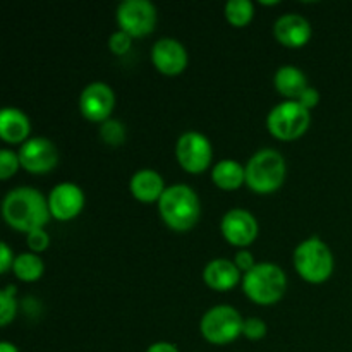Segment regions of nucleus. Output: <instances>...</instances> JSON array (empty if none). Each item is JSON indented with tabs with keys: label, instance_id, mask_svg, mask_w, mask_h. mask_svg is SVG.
<instances>
[{
	"label": "nucleus",
	"instance_id": "f257e3e1",
	"mask_svg": "<svg viewBox=\"0 0 352 352\" xmlns=\"http://www.w3.org/2000/svg\"><path fill=\"white\" fill-rule=\"evenodd\" d=\"M2 215L10 227L24 232L41 229L50 219L48 199L31 186L14 188L3 196Z\"/></svg>",
	"mask_w": 352,
	"mask_h": 352
},
{
	"label": "nucleus",
	"instance_id": "f03ea898",
	"mask_svg": "<svg viewBox=\"0 0 352 352\" xmlns=\"http://www.w3.org/2000/svg\"><path fill=\"white\" fill-rule=\"evenodd\" d=\"M158 210L168 227L175 230H188L198 222L201 203L191 186L172 184L162 192Z\"/></svg>",
	"mask_w": 352,
	"mask_h": 352
},
{
	"label": "nucleus",
	"instance_id": "7ed1b4c3",
	"mask_svg": "<svg viewBox=\"0 0 352 352\" xmlns=\"http://www.w3.org/2000/svg\"><path fill=\"white\" fill-rule=\"evenodd\" d=\"M244 168H246L248 186L253 191L263 195L280 188L287 170L284 157L275 148H261L254 151Z\"/></svg>",
	"mask_w": 352,
	"mask_h": 352
},
{
	"label": "nucleus",
	"instance_id": "20e7f679",
	"mask_svg": "<svg viewBox=\"0 0 352 352\" xmlns=\"http://www.w3.org/2000/svg\"><path fill=\"white\" fill-rule=\"evenodd\" d=\"M287 278L278 265L261 261L251 270L244 272L243 289L258 305H274L284 296Z\"/></svg>",
	"mask_w": 352,
	"mask_h": 352
},
{
	"label": "nucleus",
	"instance_id": "39448f33",
	"mask_svg": "<svg viewBox=\"0 0 352 352\" xmlns=\"http://www.w3.org/2000/svg\"><path fill=\"white\" fill-rule=\"evenodd\" d=\"M294 267L308 282H323L333 272V254L318 236L301 241L294 250Z\"/></svg>",
	"mask_w": 352,
	"mask_h": 352
},
{
	"label": "nucleus",
	"instance_id": "423d86ee",
	"mask_svg": "<svg viewBox=\"0 0 352 352\" xmlns=\"http://www.w3.org/2000/svg\"><path fill=\"white\" fill-rule=\"evenodd\" d=\"M244 318L234 306L217 305L210 308L199 322V330L208 342L229 344L243 333Z\"/></svg>",
	"mask_w": 352,
	"mask_h": 352
},
{
	"label": "nucleus",
	"instance_id": "0eeeda50",
	"mask_svg": "<svg viewBox=\"0 0 352 352\" xmlns=\"http://www.w3.org/2000/svg\"><path fill=\"white\" fill-rule=\"evenodd\" d=\"M309 110L298 100H285L277 103L267 116L268 131L275 138L284 141L296 140L301 136L309 126Z\"/></svg>",
	"mask_w": 352,
	"mask_h": 352
},
{
	"label": "nucleus",
	"instance_id": "6e6552de",
	"mask_svg": "<svg viewBox=\"0 0 352 352\" xmlns=\"http://www.w3.org/2000/svg\"><path fill=\"white\" fill-rule=\"evenodd\" d=\"M212 143L205 134L198 131H186L175 143V157L179 164L192 174L205 170L212 162Z\"/></svg>",
	"mask_w": 352,
	"mask_h": 352
},
{
	"label": "nucleus",
	"instance_id": "1a4fd4ad",
	"mask_svg": "<svg viewBox=\"0 0 352 352\" xmlns=\"http://www.w3.org/2000/svg\"><path fill=\"white\" fill-rule=\"evenodd\" d=\"M117 23L131 36H144L157 24V7L150 0H124L117 7Z\"/></svg>",
	"mask_w": 352,
	"mask_h": 352
},
{
	"label": "nucleus",
	"instance_id": "9d476101",
	"mask_svg": "<svg viewBox=\"0 0 352 352\" xmlns=\"http://www.w3.org/2000/svg\"><path fill=\"white\" fill-rule=\"evenodd\" d=\"M113 105H116L113 89L103 81L89 82L79 95V110L86 119L95 122H105L107 119H110Z\"/></svg>",
	"mask_w": 352,
	"mask_h": 352
},
{
	"label": "nucleus",
	"instance_id": "9b49d317",
	"mask_svg": "<svg viewBox=\"0 0 352 352\" xmlns=\"http://www.w3.org/2000/svg\"><path fill=\"white\" fill-rule=\"evenodd\" d=\"M17 155H19L21 167L33 174L52 170L58 160L57 146L45 136H34L24 141Z\"/></svg>",
	"mask_w": 352,
	"mask_h": 352
},
{
	"label": "nucleus",
	"instance_id": "f8f14e48",
	"mask_svg": "<svg viewBox=\"0 0 352 352\" xmlns=\"http://www.w3.org/2000/svg\"><path fill=\"white\" fill-rule=\"evenodd\" d=\"M220 230L223 237L234 246H248L258 234V222L251 212L244 208H232L222 217Z\"/></svg>",
	"mask_w": 352,
	"mask_h": 352
},
{
	"label": "nucleus",
	"instance_id": "ddd939ff",
	"mask_svg": "<svg viewBox=\"0 0 352 352\" xmlns=\"http://www.w3.org/2000/svg\"><path fill=\"white\" fill-rule=\"evenodd\" d=\"M85 206V192L74 182H60L48 195V208L57 220H71Z\"/></svg>",
	"mask_w": 352,
	"mask_h": 352
},
{
	"label": "nucleus",
	"instance_id": "4468645a",
	"mask_svg": "<svg viewBox=\"0 0 352 352\" xmlns=\"http://www.w3.org/2000/svg\"><path fill=\"white\" fill-rule=\"evenodd\" d=\"M151 60L158 71L174 76L184 71L188 65V52L181 41L165 36L155 41L151 47Z\"/></svg>",
	"mask_w": 352,
	"mask_h": 352
},
{
	"label": "nucleus",
	"instance_id": "2eb2a0df",
	"mask_svg": "<svg viewBox=\"0 0 352 352\" xmlns=\"http://www.w3.org/2000/svg\"><path fill=\"white\" fill-rule=\"evenodd\" d=\"M274 34L285 47H302L311 38V24L298 12H287L277 17Z\"/></svg>",
	"mask_w": 352,
	"mask_h": 352
},
{
	"label": "nucleus",
	"instance_id": "dca6fc26",
	"mask_svg": "<svg viewBox=\"0 0 352 352\" xmlns=\"http://www.w3.org/2000/svg\"><path fill=\"white\" fill-rule=\"evenodd\" d=\"M241 270L229 258H213L203 270V280L215 291H229L239 282Z\"/></svg>",
	"mask_w": 352,
	"mask_h": 352
},
{
	"label": "nucleus",
	"instance_id": "f3484780",
	"mask_svg": "<svg viewBox=\"0 0 352 352\" xmlns=\"http://www.w3.org/2000/svg\"><path fill=\"white\" fill-rule=\"evenodd\" d=\"M30 119L16 107H3L0 112V136L7 143H24L30 136Z\"/></svg>",
	"mask_w": 352,
	"mask_h": 352
},
{
	"label": "nucleus",
	"instance_id": "a211bd4d",
	"mask_svg": "<svg viewBox=\"0 0 352 352\" xmlns=\"http://www.w3.org/2000/svg\"><path fill=\"white\" fill-rule=\"evenodd\" d=\"M129 188L134 198L140 201H155L160 199L162 192L165 191V181L153 168H141L133 174Z\"/></svg>",
	"mask_w": 352,
	"mask_h": 352
},
{
	"label": "nucleus",
	"instance_id": "6ab92c4d",
	"mask_svg": "<svg viewBox=\"0 0 352 352\" xmlns=\"http://www.w3.org/2000/svg\"><path fill=\"white\" fill-rule=\"evenodd\" d=\"M274 85L289 100H298L301 93L308 88V79H306V74L301 69L296 67V65L285 64L275 72Z\"/></svg>",
	"mask_w": 352,
	"mask_h": 352
},
{
	"label": "nucleus",
	"instance_id": "aec40b11",
	"mask_svg": "<svg viewBox=\"0 0 352 352\" xmlns=\"http://www.w3.org/2000/svg\"><path fill=\"white\" fill-rule=\"evenodd\" d=\"M212 179L219 188L222 189H236L243 182H246V168L237 160L226 158L213 165Z\"/></svg>",
	"mask_w": 352,
	"mask_h": 352
},
{
	"label": "nucleus",
	"instance_id": "412c9836",
	"mask_svg": "<svg viewBox=\"0 0 352 352\" xmlns=\"http://www.w3.org/2000/svg\"><path fill=\"white\" fill-rule=\"evenodd\" d=\"M12 270L17 278L26 282L38 280L43 275L45 265L43 260L36 253H21L14 260Z\"/></svg>",
	"mask_w": 352,
	"mask_h": 352
},
{
	"label": "nucleus",
	"instance_id": "4be33fe9",
	"mask_svg": "<svg viewBox=\"0 0 352 352\" xmlns=\"http://www.w3.org/2000/svg\"><path fill=\"white\" fill-rule=\"evenodd\" d=\"M254 14V6L251 0H229L226 3V16L234 26H244L251 21Z\"/></svg>",
	"mask_w": 352,
	"mask_h": 352
},
{
	"label": "nucleus",
	"instance_id": "5701e85b",
	"mask_svg": "<svg viewBox=\"0 0 352 352\" xmlns=\"http://www.w3.org/2000/svg\"><path fill=\"white\" fill-rule=\"evenodd\" d=\"M16 285H7L0 291V325H7L16 316Z\"/></svg>",
	"mask_w": 352,
	"mask_h": 352
},
{
	"label": "nucleus",
	"instance_id": "b1692460",
	"mask_svg": "<svg viewBox=\"0 0 352 352\" xmlns=\"http://www.w3.org/2000/svg\"><path fill=\"white\" fill-rule=\"evenodd\" d=\"M100 136H102V140L107 144L116 146V144H120L126 140V127H124V124L120 120L110 117V119H107L100 126Z\"/></svg>",
	"mask_w": 352,
	"mask_h": 352
},
{
	"label": "nucleus",
	"instance_id": "393cba45",
	"mask_svg": "<svg viewBox=\"0 0 352 352\" xmlns=\"http://www.w3.org/2000/svg\"><path fill=\"white\" fill-rule=\"evenodd\" d=\"M19 167V155H17L16 151L9 150V148L0 150V177H2L3 181L9 179L12 174H16Z\"/></svg>",
	"mask_w": 352,
	"mask_h": 352
},
{
	"label": "nucleus",
	"instance_id": "a878e982",
	"mask_svg": "<svg viewBox=\"0 0 352 352\" xmlns=\"http://www.w3.org/2000/svg\"><path fill=\"white\" fill-rule=\"evenodd\" d=\"M131 45H133V36L129 33L122 30H117L116 33L110 34L109 38V47L110 50L113 52L116 55H124L129 52Z\"/></svg>",
	"mask_w": 352,
	"mask_h": 352
},
{
	"label": "nucleus",
	"instance_id": "bb28decb",
	"mask_svg": "<svg viewBox=\"0 0 352 352\" xmlns=\"http://www.w3.org/2000/svg\"><path fill=\"white\" fill-rule=\"evenodd\" d=\"M243 333L251 340L261 339V337H265V333H267V323H265L261 318L251 316V318L244 320Z\"/></svg>",
	"mask_w": 352,
	"mask_h": 352
},
{
	"label": "nucleus",
	"instance_id": "cd10ccee",
	"mask_svg": "<svg viewBox=\"0 0 352 352\" xmlns=\"http://www.w3.org/2000/svg\"><path fill=\"white\" fill-rule=\"evenodd\" d=\"M26 243L33 253H41V251H45L48 248L50 237H48V234L45 232V229L41 227V229H34L31 230V232H28Z\"/></svg>",
	"mask_w": 352,
	"mask_h": 352
},
{
	"label": "nucleus",
	"instance_id": "c85d7f7f",
	"mask_svg": "<svg viewBox=\"0 0 352 352\" xmlns=\"http://www.w3.org/2000/svg\"><path fill=\"white\" fill-rule=\"evenodd\" d=\"M234 263L237 265V267H239V270H244V272H248V270H251V268L254 267V258H253V254L250 253V251L248 250H239L236 253V258H234Z\"/></svg>",
	"mask_w": 352,
	"mask_h": 352
},
{
	"label": "nucleus",
	"instance_id": "c756f323",
	"mask_svg": "<svg viewBox=\"0 0 352 352\" xmlns=\"http://www.w3.org/2000/svg\"><path fill=\"white\" fill-rule=\"evenodd\" d=\"M318 100H320V93H318V89H315V88H311V86H308V88L305 89V91L301 93V96H299L298 98V102L301 103V105H305L306 109H313V107L316 105V103H318Z\"/></svg>",
	"mask_w": 352,
	"mask_h": 352
},
{
	"label": "nucleus",
	"instance_id": "7c9ffc66",
	"mask_svg": "<svg viewBox=\"0 0 352 352\" xmlns=\"http://www.w3.org/2000/svg\"><path fill=\"white\" fill-rule=\"evenodd\" d=\"M14 260H16V258L12 256V251H10L9 244L0 243V272L6 274V272L14 265Z\"/></svg>",
	"mask_w": 352,
	"mask_h": 352
},
{
	"label": "nucleus",
	"instance_id": "2f4dec72",
	"mask_svg": "<svg viewBox=\"0 0 352 352\" xmlns=\"http://www.w3.org/2000/svg\"><path fill=\"white\" fill-rule=\"evenodd\" d=\"M146 352H181L179 347L172 342H165V340H160V342H155L148 347Z\"/></svg>",
	"mask_w": 352,
	"mask_h": 352
},
{
	"label": "nucleus",
	"instance_id": "473e14b6",
	"mask_svg": "<svg viewBox=\"0 0 352 352\" xmlns=\"http://www.w3.org/2000/svg\"><path fill=\"white\" fill-rule=\"evenodd\" d=\"M0 352H19V351H17V347L14 346V344L7 342V340H2V342H0Z\"/></svg>",
	"mask_w": 352,
	"mask_h": 352
},
{
	"label": "nucleus",
	"instance_id": "72a5a7b5",
	"mask_svg": "<svg viewBox=\"0 0 352 352\" xmlns=\"http://www.w3.org/2000/svg\"><path fill=\"white\" fill-rule=\"evenodd\" d=\"M261 3H265V6H275L277 2H274V0H261Z\"/></svg>",
	"mask_w": 352,
	"mask_h": 352
}]
</instances>
